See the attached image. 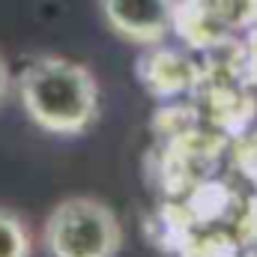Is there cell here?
I'll return each mask as SVG.
<instances>
[{"label":"cell","mask_w":257,"mask_h":257,"mask_svg":"<svg viewBox=\"0 0 257 257\" xmlns=\"http://www.w3.org/2000/svg\"><path fill=\"white\" fill-rule=\"evenodd\" d=\"M221 21L227 27H236V24H245L248 18L257 15V0H212Z\"/></svg>","instance_id":"obj_7"},{"label":"cell","mask_w":257,"mask_h":257,"mask_svg":"<svg viewBox=\"0 0 257 257\" xmlns=\"http://www.w3.org/2000/svg\"><path fill=\"white\" fill-rule=\"evenodd\" d=\"M177 0H99V15L105 27L135 48L162 45L174 30Z\"/></svg>","instance_id":"obj_3"},{"label":"cell","mask_w":257,"mask_h":257,"mask_svg":"<svg viewBox=\"0 0 257 257\" xmlns=\"http://www.w3.org/2000/svg\"><path fill=\"white\" fill-rule=\"evenodd\" d=\"M48 257H117L123 224L111 203L93 194H69L51 206L42 224Z\"/></svg>","instance_id":"obj_2"},{"label":"cell","mask_w":257,"mask_h":257,"mask_svg":"<svg viewBox=\"0 0 257 257\" xmlns=\"http://www.w3.org/2000/svg\"><path fill=\"white\" fill-rule=\"evenodd\" d=\"M15 93L27 120L57 138L84 135L102 108L93 69L60 54L30 57L15 78Z\"/></svg>","instance_id":"obj_1"},{"label":"cell","mask_w":257,"mask_h":257,"mask_svg":"<svg viewBox=\"0 0 257 257\" xmlns=\"http://www.w3.org/2000/svg\"><path fill=\"white\" fill-rule=\"evenodd\" d=\"M174 27L189 45L203 48L209 42H218L227 24L221 21L212 0H186V3L177 0L174 3Z\"/></svg>","instance_id":"obj_5"},{"label":"cell","mask_w":257,"mask_h":257,"mask_svg":"<svg viewBox=\"0 0 257 257\" xmlns=\"http://www.w3.org/2000/svg\"><path fill=\"white\" fill-rule=\"evenodd\" d=\"M9 90H12V75H9V66L3 60V54H0V108L9 99Z\"/></svg>","instance_id":"obj_8"},{"label":"cell","mask_w":257,"mask_h":257,"mask_svg":"<svg viewBox=\"0 0 257 257\" xmlns=\"http://www.w3.org/2000/svg\"><path fill=\"white\" fill-rule=\"evenodd\" d=\"M192 72L194 69L189 63V57L174 51V48H165V42L144 48V54L138 60V81L159 99L189 90L194 78Z\"/></svg>","instance_id":"obj_4"},{"label":"cell","mask_w":257,"mask_h":257,"mask_svg":"<svg viewBox=\"0 0 257 257\" xmlns=\"http://www.w3.org/2000/svg\"><path fill=\"white\" fill-rule=\"evenodd\" d=\"M33 254V236L27 221L0 206V257H30Z\"/></svg>","instance_id":"obj_6"}]
</instances>
